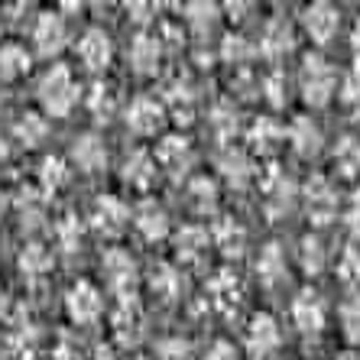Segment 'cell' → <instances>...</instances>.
<instances>
[{
  "label": "cell",
  "instance_id": "cell-1",
  "mask_svg": "<svg viewBox=\"0 0 360 360\" xmlns=\"http://www.w3.org/2000/svg\"><path fill=\"white\" fill-rule=\"evenodd\" d=\"M39 104L49 117H68L72 108L78 104V82L72 78L68 65H52L46 75L39 78Z\"/></svg>",
  "mask_w": 360,
  "mask_h": 360
},
{
  "label": "cell",
  "instance_id": "cell-2",
  "mask_svg": "<svg viewBox=\"0 0 360 360\" xmlns=\"http://www.w3.org/2000/svg\"><path fill=\"white\" fill-rule=\"evenodd\" d=\"M299 88H302L305 104L325 108V104H331V98L338 94V68L328 59H321L319 52H309V56L302 59Z\"/></svg>",
  "mask_w": 360,
  "mask_h": 360
},
{
  "label": "cell",
  "instance_id": "cell-3",
  "mask_svg": "<svg viewBox=\"0 0 360 360\" xmlns=\"http://www.w3.org/2000/svg\"><path fill=\"white\" fill-rule=\"evenodd\" d=\"M243 341H247V351L253 360H273L279 354V344H283V331H279L273 315H253Z\"/></svg>",
  "mask_w": 360,
  "mask_h": 360
},
{
  "label": "cell",
  "instance_id": "cell-4",
  "mask_svg": "<svg viewBox=\"0 0 360 360\" xmlns=\"http://www.w3.org/2000/svg\"><path fill=\"white\" fill-rule=\"evenodd\" d=\"M289 315H292V325L299 328L302 335L315 338L325 331L328 309H325V302H321V295L311 292V289H302V292L295 295L292 305H289Z\"/></svg>",
  "mask_w": 360,
  "mask_h": 360
},
{
  "label": "cell",
  "instance_id": "cell-5",
  "mask_svg": "<svg viewBox=\"0 0 360 360\" xmlns=\"http://www.w3.org/2000/svg\"><path fill=\"white\" fill-rule=\"evenodd\" d=\"M299 23H302V30H305V36H309L311 42L325 46V42H331L338 36V26H341V10H338L335 4H311V7L302 10Z\"/></svg>",
  "mask_w": 360,
  "mask_h": 360
},
{
  "label": "cell",
  "instance_id": "cell-6",
  "mask_svg": "<svg viewBox=\"0 0 360 360\" xmlns=\"http://www.w3.org/2000/svg\"><path fill=\"white\" fill-rule=\"evenodd\" d=\"M162 124H166V108H162V101L150 98V94H140L127 108V127L136 136H156L162 130Z\"/></svg>",
  "mask_w": 360,
  "mask_h": 360
},
{
  "label": "cell",
  "instance_id": "cell-7",
  "mask_svg": "<svg viewBox=\"0 0 360 360\" xmlns=\"http://www.w3.org/2000/svg\"><path fill=\"white\" fill-rule=\"evenodd\" d=\"M65 23H62L59 13H39L33 26V42H36V52H39L42 59H52V56H59L65 49Z\"/></svg>",
  "mask_w": 360,
  "mask_h": 360
},
{
  "label": "cell",
  "instance_id": "cell-8",
  "mask_svg": "<svg viewBox=\"0 0 360 360\" xmlns=\"http://www.w3.org/2000/svg\"><path fill=\"white\" fill-rule=\"evenodd\" d=\"M78 59L84 62V68L91 72H104L114 59V46H110V36L104 30H88V33L78 39Z\"/></svg>",
  "mask_w": 360,
  "mask_h": 360
},
{
  "label": "cell",
  "instance_id": "cell-9",
  "mask_svg": "<svg viewBox=\"0 0 360 360\" xmlns=\"http://www.w3.org/2000/svg\"><path fill=\"white\" fill-rule=\"evenodd\" d=\"M101 311H104V302H101V292L91 283H78L75 289L68 292V315H72L78 325L98 321Z\"/></svg>",
  "mask_w": 360,
  "mask_h": 360
},
{
  "label": "cell",
  "instance_id": "cell-10",
  "mask_svg": "<svg viewBox=\"0 0 360 360\" xmlns=\"http://www.w3.org/2000/svg\"><path fill=\"white\" fill-rule=\"evenodd\" d=\"M134 227L140 231L143 240H162L169 234V214L162 205H156L153 198H146L143 205H136L134 211Z\"/></svg>",
  "mask_w": 360,
  "mask_h": 360
},
{
  "label": "cell",
  "instance_id": "cell-11",
  "mask_svg": "<svg viewBox=\"0 0 360 360\" xmlns=\"http://www.w3.org/2000/svg\"><path fill=\"white\" fill-rule=\"evenodd\" d=\"M285 140L292 143V150L299 153V156L311 160V156H319L321 153L325 136H321V127L311 117H295L292 124H289V130H285Z\"/></svg>",
  "mask_w": 360,
  "mask_h": 360
},
{
  "label": "cell",
  "instance_id": "cell-12",
  "mask_svg": "<svg viewBox=\"0 0 360 360\" xmlns=\"http://www.w3.org/2000/svg\"><path fill=\"white\" fill-rule=\"evenodd\" d=\"M260 49L266 52L269 59H283L289 52L295 49V30L292 23H285V17H273L263 30V39H260Z\"/></svg>",
  "mask_w": 360,
  "mask_h": 360
},
{
  "label": "cell",
  "instance_id": "cell-13",
  "mask_svg": "<svg viewBox=\"0 0 360 360\" xmlns=\"http://www.w3.org/2000/svg\"><path fill=\"white\" fill-rule=\"evenodd\" d=\"M160 56H162V46H160V39L150 33H140L134 39V46H130V65H134V72H140V75H153V72L160 68Z\"/></svg>",
  "mask_w": 360,
  "mask_h": 360
},
{
  "label": "cell",
  "instance_id": "cell-14",
  "mask_svg": "<svg viewBox=\"0 0 360 360\" xmlns=\"http://www.w3.org/2000/svg\"><path fill=\"white\" fill-rule=\"evenodd\" d=\"M257 276L266 289H276V285L285 283V257L279 250V243H266L257 257Z\"/></svg>",
  "mask_w": 360,
  "mask_h": 360
},
{
  "label": "cell",
  "instance_id": "cell-15",
  "mask_svg": "<svg viewBox=\"0 0 360 360\" xmlns=\"http://www.w3.org/2000/svg\"><path fill=\"white\" fill-rule=\"evenodd\" d=\"M94 227L98 231H104V234H120L127 227V221H130V211H127V205L124 201H117V198H101L98 201V208H94Z\"/></svg>",
  "mask_w": 360,
  "mask_h": 360
},
{
  "label": "cell",
  "instance_id": "cell-16",
  "mask_svg": "<svg viewBox=\"0 0 360 360\" xmlns=\"http://www.w3.org/2000/svg\"><path fill=\"white\" fill-rule=\"evenodd\" d=\"M72 160H75L78 169H84V172H98V169H104V162H108V150H104L101 136L84 134V136H78L75 146H72Z\"/></svg>",
  "mask_w": 360,
  "mask_h": 360
},
{
  "label": "cell",
  "instance_id": "cell-17",
  "mask_svg": "<svg viewBox=\"0 0 360 360\" xmlns=\"http://www.w3.org/2000/svg\"><path fill=\"white\" fill-rule=\"evenodd\" d=\"M309 214L319 224H325L328 218H335V211H338V195H335V188L325 182V179H315V182L309 185Z\"/></svg>",
  "mask_w": 360,
  "mask_h": 360
},
{
  "label": "cell",
  "instance_id": "cell-18",
  "mask_svg": "<svg viewBox=\"0 0 360 360\" xmlns=\"http://www.w3.org/2000/svg\"><path fill=\"white\" fill-rule=\"evenodd\" d=\"M30 52L20 46V42H7V46H0V78H7V82H13V78L26 75L30 72Z\"/></svg>",
  "mask_w": 360,
  "mask_h": 360
},
{
  "label": "cell",
  "instance_id": "cell-19",
  "mask_svg": "<svg viewBox=\"0 0 360 360\" xmlns=\"http://www.w3.org/2000/svg\"><path fill=\"white\" fill-rule=\"evenodd\" d=\"M124 179L130 185H136V188H150L153 179H156V160H153L150 153H134L130 160H127L124 166Z\"/></svg>",
  "mask_w": 360,
  "mask_h": 360
},
{
  "label": "cell",
  "instance_id": "cell-20",
  "mask_svg": "<svg viewBox=\"0 0 360 360\" xmlns=\"http://www.w3.org/2000/svg\"><path fill=\"white\" fill-rule=\"evenodd\" d=\"M250 143H253V150L273 153L279 143H285V130L273 117H260L257 124H253V130H250Z\"/></svg>",
  "mask_w": 360,
  "mask_h": 360
},
{
  "label": "cell",
  "instance_id": "cell-21",
  "mask_svg": "<svg viewBox=\"0 0 360 360\" xmlns=\"http://www.w3.org/2000/svg\"><path fill=\"white\" fill-rule=\"evenodd\" d=\"M156 160L166 169H179L192 160V146H188L185 136H166V140L160 143V150H156Z\"/></svg>",
  "mask_w": 360,
  "mask_h": 360
},
{
  "label": "cell",
  "instance_id": "cell-22",
  "mask_svg": "<svg viewBox=\"0 0 360 360\" xmlns=\"http://www.w3.org/2000/svg\"><path fill=\"white\" fill-rule=\"evenodd\" d=\"M218 20H221V13L214 4H188V7H185V23L192 26L195 36L211 33V30L218 26Z\"/></svg>",
  "mask_w": 360,
  "mask_h": 360
},
{
  "label": "cell",
  "instance_id": "cell-23",
  "mask_svg": "<svg viewBox=\"0 0 360 360\" xmlns=\"http://www.w3.org/2000/svg\"><path fill=\"white\" fill-rule=\"evenodd\" d=\"M104 269H108V283L114 285V289H120L124 292L127 285L134 283V260L127 257V253H108V260H104Z\"/></svg>",
  "mask_w": 360,
  "mask_h": 360
},
{
  "label": "cell",
  "instance_id": "cell-24",
  "mask_svg": "<svg viewBox=\"0 0 360 360\" xmlns=\"http://www.w3.org/2000/svg\"><path fill=\"white\" fill-rule=\"evenodd\" d=\"M13 130H17L23 146H39V143L46 140V134H49V124H46V117H39V114H23Z\"/></svg>",
  "mask_w": 360,
  "mask_h": 360
},
{
  "label": "cell",
  "instance_id": "cell-25",
  "mask_svg": "<svg viewBox=\"0 0 360 360\" xmlns=\"http://www.w3.org/2000/svg\"><path fill=\"white\" fill-rule=\"evenodd\" d=\"M88 108H91L94 117L108 120L114 110H117V91L110 88V84H94L91 98H88Z\"/></svg>",
  "mask_w": 360,
  "mask_h": 360
},
{
  "label": "cell",
  "instance_id": "cell-26",
  "mask_svg": "<svg viewBox=\"0 0 360 360\" xmlns=\"http://www.w3.org/2000/svg\"><path fill=\"white\" fill-rule=\"evenodd\" d=\"M299 260H302V266L309 269V273H321V269H325L328 253H325V247H321L319 237H302V243H299Z\"/></svg>",
  "mask_w": 360,
  "mask_h": 360
},
{
  "label": "cell",
  "instance_id": "cell-27",
  "mask_svg": "<svg viewBox=\"0 0 360 360\" xmlns=\"http://www.w3.org/2000/svg\"><path fill=\"white\" fill-rule=\"evenodd\" d=\"M208 250V234L201 227H185L179 234V257L185 260H198V253Z\"/></svg>",
  "mask_w": 360,
  "mask_h": 360
},
{
  "label": "cell",
  "instance_id": "cell-28",
  "mask_svg": "<svg viewBox=\"0 0 360 360\" xmlns=\"http://www.w3.org/2000/svg\"><path fill=\"white\" fill-rule=\"evenodd\" d=\"M335 166L344 176H357L360 172V143L357 140H341L335 150Z\"/></svg>",
  "mask_w": 360,
  "mask_h": 360
},
{
  "label": "cell",
  "instance_id": "cell-29",
  "mask_svg": "<svg viewBox=\"0 0 360 360\" xmlns=\"http://www.w3.org/2000/svg\"><path fill=\"white\" fill-rule=\"evenodd\" d=\"M39 182H42V188H46V192H59L62 185L68 182L65 162L56 160V156H49V160L42 162V169H39Z\"/></svg>",
  "mask_w": 360,
  "mask_h": 360
},
{
  "label": "cell",
  "instance_id": "cell-30",
  "mask_svg": "<svg viewBox=\"0 0 360 360\" xmlns=\"http://www.w3.org/2000/svg\"><path fill=\"white\" fill-rule=\"evenodd\" d=\"M221 169H224V176L237 185H247L253 179V169H250V162H247L243 153H227L224 160H221Z\"/></svg>",
  "mask_w": 360,
  "mask_h": 360
},
{
  "label": "cell",
  "instance_id": "cell-31",
  "mask_svg": "<svg viewBox=\"0 0 360 360\" xmlns=\"http://www.w3.org/2000/svg\"><path fill=\"white\" fill-rule=\"evenodd\" d=\"M341 328H344V335H347V341L360 344V299L357 295L341 305Z\"/></svg>",
  "mask_w": 360,
  "mask_h": 360
},
{
  "label": "cell",
  "instance_id": "cell-32",
  "mask_svg": "<svg viewBox=\"0 0 360 360\" xmlns=\"http://www.w3.org/2000/svg\"><path fill=\"white\" fill-rule=\"evenodd\" d=\"M250 56H253V46L243 39V36H227L224 46H221V59L234 62V65H243Z\"/></svg>",
  "mask_w": 360,
  "mask_h": 360
},
{
  "label": "cell",
  "instance_id": "cell-33",
  "mask_svg": "<svg viewBox=\"0 0 360 360\" xmlns=\"http://www.w3.org/2000/svg\"><path fill=\"white\" fill-rule=\"evenodd\" d=\"M338 98H341L344 108H351V110L360 114V72L344 75V82L338 84Z\"/></svg>",
  "mask_w": 360,
  "mask_h": 360
},
{
  "label": "cell",
  "instance_id": "cell-34",
  "mask_svg": "<svg viewBox=\"0 0 360 360\" xmlns=\"http://www.w3.org/2000/svg\"><path fill=\"white\" fill-rule=\"evenodd\" d=\"M338 273H341L344 283H360V250L357 247H347L338 260Z\"/></svg>",
  "mask_w": 360,
  "mask_h": 360
},
{
  "label": "cell",
  "instance_id": "cell-35",
  "mask_svg": "<svg viewBox=\"0 0 360 360\" xmlns=\"http://www.w3.org/2000/svg\"><path fill=\"white\" fill-rule=\"evenodd\" d=\"M20 263H23L26 273H42V269L52 266V257L42 250V247H36V243H33V247H26V253L20 257Z\"/></svg>",
  "mask_w": 360,
  "mask_h": 360
},
{
  "label": "cell",
  "instance_id": "cell-36",
  "mask_svg": "<svg viewBox=\"0 0 360 360\" xmlns=\"http://www.w3.org/2000/svg\"><path fill=\"white\" fill-rule=\"evenodd\" d=\"M214 192H218V188H214V182H208V179H195L192 182V195H195L201 211L214 208Z\"/></svg>",
  "mask_w": 360,
  "mask_h": 360
},
{
  "label": "cell",
  "instance_id": "cell-37",
  "mask_svg": "<svg viewBox=\"0 0 360 360\" xmlns=\"http://www.w3.org/2000/svg\"><path fill=\"white\" fill-rule=\"evenodd\" d=\"M205 360H240V354H237L234 344H227V341H218L214 347H211L208 354H205Z\"/></svg>",
  "mask_w": 360,
  "mask_h": 360
},
{
  "label": "cell",
  "instance_id": "cell-38",
  "mask_svg": "<svg viewBox=\"0 0 360 360\" xmlns=\"http://www.w3.org/2000/svg\"><path fill=\"white\" fill-rule=\"evenodd\" d=\"M160 357H162V360H188V344H182V341H169V344H162Z\"/></svg>",
  "mask_w": 360,
  "mask_h": 360
},
{
  "label": "cell",
  "instance_id": "cell-39",
  "mask_svg": "<svg viewBox=\"0 0 360 360\" xmlns=\"http://www.w3.org/2000/svg\"><path fill=\"white\" fill-rule=\"evenodd\" d=\"M347 221H351V231L360 237V198L354 201V208H351V214H347Z\"/></svg>",
  "mask_w": 360,
  "mask_h": 360
},
{
  "label": "cell",
  "instance_id": "cell-40",
  "mask_svg": "<svg viewBox=\"0 0 360 360\" xmlns=\"http://www.w3.org/2000/svg\"><path fill=\"white\" fill-rule=\"evenodd\" d=\"M7 162H10V146L0 140V166H7Z\"/></svg>",
  "mask_w": 360,
  "mask_h": 360
},
{
  "label": "cell",
  "instance_id": "cell-41",
  "mask_svg": "<svg viewBox=\"0 0 360 360\" xmlns=\"http://www.w3.org/2000/svg\"><path fill=\"white\" fill-rule=\"evenodd\" d=\"M7 208H10V198L4 192H0V218H4V214H7Z\"/></svg>",
  "mask_w": 360,
  "mask_h": 360
},
{
  "label": "cell",
  "instance_id": "cell-42",
  "mask_svg": "<svg viewBox=\"0 0 360 360\" xmlns=\"http://www.w3.org/2000/svg\"><path fill=\"white\" fill-rule=\"evenodd\" d=\"M354 52H357V59H360V23H357V30H354Z\"/></svg>",
  "mask_w": 360,
  "mask_h": 360
},
{
  "label": "cell",
  "instance_id": "cell-43",
  "mask_svg": "<svg viewBox=\"0 0 360 360\" xmlns=\"http://www.w3.org/2000/svg\"><path fill=\"white\" fill-rule=\"evenodd\" d=\"M338 360H360V354H357V351H344Z\"/></svg>",
  "mask_w": 360,
  "mask_h": 360
},
{
  "label": "cell",
  "instance_id": "cell-44",
  "mask_svg": "<svg viewBox=\"0 0 360 360\" xmlns=\"http://www.w3.org/2000/svg\"><path fill=\"white\" fill-rule=\"evenodd\" d=\"M4 309H7V295H4V289H0V315H4Z\"/></svg>",
  "mask_w": 360,
  "mask_h": 360
},
{
  "label": "cell",
  "instance_id": "cell-45",
  "mask_svg": "<svg viewBox=\"0 0 360 360\" xmlns=\"http://www.w3.org/2000/svg\"><path fill=\"white\" fill-rule=\"evenodd\" d=\"M0 104H4V91H0Z\"/></svg>",
  "mask_w": 360,
  "mask_h": 360
}]
</instances>
